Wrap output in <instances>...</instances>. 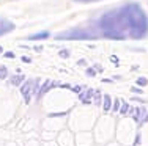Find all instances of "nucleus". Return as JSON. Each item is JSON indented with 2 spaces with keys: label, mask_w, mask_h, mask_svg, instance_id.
I'll return each instance as SVG.
<instances>
[{
  "label": "nucleus",
  "mask_w": 148,
  "mask_h": 146,
  "mask_svg": "<svg viewBox=\"0 0 148 146\" xmlns=\"http://www.w3.org/2000/svg\"><path fill=\"white\" fill-rule=\"evenodd\" d=\"M98 30L110 39H140L148 32V19L137 3H129L101 16Z\"/></svg>",
  "instance_id": "obj_1"
},
{
  "label": "nucleus",
  "mask_w": 148,
  "mask_h": 146,
  "mask_svg": "<svg viewBox=\"0 0 148 146\" xmlns=\"http://www.w3.org/2000/svg\"><path fill=\"white\" fill-rule=\"evenodd\" d=\"M13 29H14V25H13L11 22H8V20H5V19H0V35L10 33Z\"/></svg>",
  "instance_id": "obj_2"
},
{
  "label": "nucleus",
  "mask_w": 148,
  "mask_h": 146,
  "mask_svg": "<svg viewBox=\"0 0 148 146\" xmlns=\"http://www.w3.org/2000/svg\"><path fill=\"white\" fill-rule=\"evenodd\" d=\"M36 38H47V33H41V35H36V36H33V39H36Z\"/></svg>",
  "instance_id": "obj_3"
},
{
  "label": "nucleus",
  "mask_w": 148,
  "mask_h": 146,
  "mask_svg": "<svg viewBox=\"0 0 148 146\" xmlns=\"http://www.w3.org/2000/svg\"><path fill=\"white\" fill-rule=\"evenodd\" d=\"M139 83H140V85H145V83H147V80H145V79H140V80H139Z\"/></svg>",
  "instance_id": "obj_5"
},
{
  "label": "nucleus",
  "mask_w": 148,
  "mask_h": 146,
  "mask_svg": "<svg viewBox=\"0 0 148 146\" xmlns=\"http://www.w3.org/2000/svg\"><path fill=\"white\" fill-rule=\"evenodd\" d=\"M76 2H82V3H90V2H98V0H76Z\"/></svg>",
  "instance_id": "obj_4"
}]
</instances>
